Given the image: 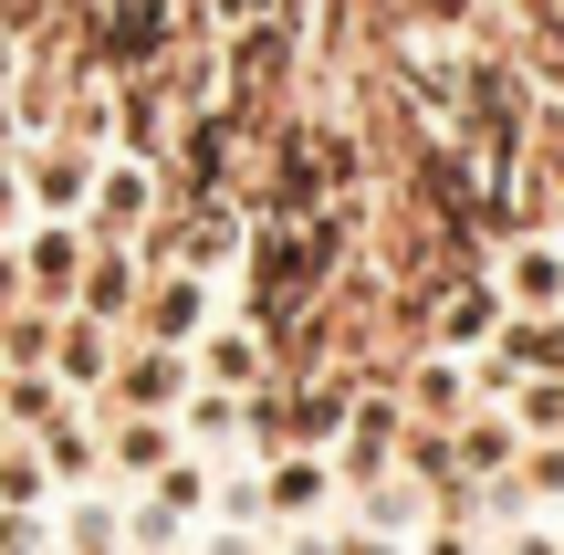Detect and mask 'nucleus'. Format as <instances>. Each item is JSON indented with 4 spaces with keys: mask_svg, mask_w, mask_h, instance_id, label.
I'll list each match as a JSON object with an SVG mask.
<instances>
[{
    "mask_svg": "<svg viewBox=\"0 0 564 555\" xmlns=\"http://www.w3.org/2000/svg\"><path fill=\"white\" fill-rule=\"evenodd\" d=\"M398 451H408V398H398V377H366L356 367V398H345V430L324 440V461H335L345 493H366V482L398 472Z\"/></svg>",
    "mask_w": 564,
    "mask_h": 555,
    "instance_id": "obj_1",
    "label": "nucleus"
},
{
    "mask_svg": "<svg viewBox=\"0 0 564 555\" xmlns=\"http://www.w3.org/2000/svg\"><path fill=\"white\" fill-rule=\"evenodd\" d=\"M188 388H199L188 346H147V335H116V367H105L95 409H105V419H167Z\"/></svg>",
    "mask_w": 564,
    "mask_h": 555,
    "instance_id": "obj_2",
    "label": "nucleus"
},
{
    "mask_svg": "<svg viewBox=\"0 0 564 555\" xmlns=\"http://www.w3.org/2000/svg\"><path fill=\"white\" fill-rule=\"evenodd\" d=\"M158 200H167V168L116 158V147H105L95 189H84V242H137V231L158 221Z\"/></svg>",
    "mask_w": 564,
    "mask_h": 555,
    "instance_id": "obj_3",
    "label": "nucleus"
},
{
    "mask_svg": "<svg viewBox=\"0 0 564 555\" xmlns=\"http://www.w3.org/2000/svg\"><path fill=\"white\" fill-rule=\"evenodd\" d=\"M209 314H220V273L158 263V273H147V293H137V325H126V335H147V346H199Z\"/></svg>",
    "mask_w": 564,
    "mask_h": 555,
    "instance_id": "obj_4",
    "label": "nucleus"
},
{
    "mask_svg": "<svg viewBox=\"0 0 564 555\" xmlns=\"http://www.w3.org/2000/svg\"><path fill=\"white\" fill-rule=\"evenodd\" d=\"M188 367H199L209 388H241V398H262L272 377H282V367H272V335L251 325V314H230V305H220V314L199 325V346H188Z\"/></svg>",
    "mask_w": 564,
    "mask_h": 555,
    "instance_id": "obj_5",
    "label": "nucleus"
},
{
    "mask_svg": "<svg viewBox=\"0 0 564 555\" xmlns=\"http://www.w3.org/2000/svg\"><path fill=\"white\" fill-rule=\"evenodd\" d=\"M491 284L512 314H564V231H512L491 242Z\"/></svg>",
    "mask_w": 564,
    "mask_h": 555,
    "instance_id": "obj_6",
    "label": "nucleus"
},
{
    "mask_svg": "<svg viewBox=\"0 0 564 555\" xmlns=\"http://www.w3.org/2000/svg\"><path fill=\"white\" fill-rule=\"evenodd\" d=\"M105 147H74V137H42L21 147V200H32V221H84V189H95Z\"/></svg>",
    "mask_w": 564,
    "mask_h": 555,
    "instance_id": "obj_7",
    "label": "nucleus"
},
{
    "mask_svg": "<svg viewBox=\"0 0 564 555\" xmlns=\"http://www.w3.org/2000/svg\"><path fill=\"white\" fill-rule=\"evenodd\" d=\"M398 398H408V419H419V430H460V419L481 409V367H470L460 346H429V356H408Z\"/></svg>",
    "mask_w": 564,
    "mask_h": 555,
    "instance_id": "obj_8",
    "label": "nucleus"
},
{
    "mask_svg": "<svg viewBox=\"0 0 564 555\" xmlns=\"http://www.w3.org/2000/svg\"><path fill=\"white\" fill-rule=\"evenodd\" d=\"M502 314H512V305H502V284H491V263H481V273H449V284L419 305V335L470 356V346H491V325H502Z\"/></svg>",
    "mask_w": 564,
    "mask_h": 555,
    "instance_id": "obj_9",
    "label": "nucleus"
},
{
    "mask_svg": "<svg viewBox=\"0 0 564 555\" xmlns=\"http://www.w3.org/2000/svg\"><path fill=\"white\" fill-rule=\"evenodd\" d=\"M84 221H21V242H11V263H21V305H74V273H84Z\"/></svg>",
    "mask_w": 564,
    "mask_h": 555,
    "instance_id": "obj_10",
    "label": "nucleus"
},
{
    "mask_svg": "<svg viewBox=\"0 0 564 555\" xmlns=\"http://www.w3.org/2000/svg\"><path fill=\"white\" fill-rule=\"evenodd\" d=\"M137 293H147V252L137 242H95L74 273V314H95V325H137Z\"/></svg>",
    "mask_w": 564,
    "mask_h": 555,
    "instance_id": "obj_11",
    "label": "nucleus"
},
{
    "mask_svg": "<svg viewBox=\"0 0 564 555\" xmlns=\"http://www.w3.org/2000/svg\"><path fill=\"white\" fill-rule=\"evenodd\" d=\"M324 503H345V482H335L324 451H262V514L272 524H314Z\"/></svg>",
    "mask_w": 564,
    "mask_h": 555,
    "instance_id": "obj_12",
    "label": "nucleus"
},
{
    "mask_svg": "<svg viewBox=\"0 0 564 555\" xmlns=\"http://www.w3.org/2000/svg\"><path fill=\"white\" fill-rule=\"evenodd\" d=\"M95 440H105V482H126V493H137V482H158L167 461L188 451L178 419H95Z\"/></svg>",
    "mask_w": 564,
    "mask_h": 555,
    "instance_id": "obj_13",
    "label": "nucleus"
},
{
    "mask_svg": "<svg viewBox=\"0 0 564 555\" xmlns=\"http://www.w3.org/2000/svg\"><path fill=\"white\" fill-rule=\"evenodd\" d=\"M105 367H116V325H95V314L63 305V314H53V377H63L74 398H95Z\"/></svg>",
    "mask_w": 564,
    "mask_h": 555,
    "instance_id": "obj_14",
    "label": "nucleus"
},
{
    "mask_svg": "<svg viewBox=\"0 0 564 555\" xmlns=\"http://www.w3.org/2000/svg\"><path fill=\"white\" fill-rule=\"evenodd\" d=\"M63 482H53V461H42V440L32 430H0V514H42Z\"/></svg>",
    "mask_w": 564,
    "mask_h": 555,
    "instance_id": "obj_15",
    "label": "nucleus"
},
{
    "mask_svg": "<svg viewBox=\"0 0 564 555\" xmlns=\"http://www.w3.org/2000/svg\"><path fill=\"white\" fill-rule=\"evenodd\" d=\"M512 482H523L533 514H554L564 503V440H523V451H512Z\"/></svg>",
    "mask_w": 564,
    "mask_h": 555,
    "instance_id": "obj_16",
    "label": "nucleus"
},
{
    "mask_svg": "<svg viewBox=\"0 0 564 555\" xmlns=\"http://www.w3.org/2000/svg\"><path fill=\"white\" fill-rule=\"evenodd\" d=\"M335 555H408V535H387V524H335Z\"/></svg>",
    "mask_w": 564,
    "mask_h": 555,
    "instance_id": "obj_17",
    "label": "nucleus"
}]
</instances>
